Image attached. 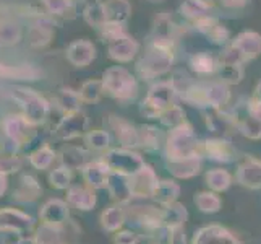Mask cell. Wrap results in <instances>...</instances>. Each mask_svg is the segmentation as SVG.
<instances>
[{
	"mask_svg": "<svg viewBox=\"0 0 261 244\" xmlns=\"http://www.w3.org/2000/svg\"><path fill=\"white\" fill-rule=\"evenodd\" d=\"M99 225L106 233H117L127 225V205L112 202L99 215Z\"/></svg>",
	"mask_w": 261,
	"mask_h": 244,
	"instance_id": "obj_14",
	"label": "cell"
},
{
	"mask_svg": "<svg viewBox=\"0 0 261 244\" xmlns=\"http://www.w3.org/2000/svg\"><path fill=\"white\" fill-rule=\"evenodd\" d=\"M0 228H10L26 234L34 231L36 220L30 213L15 207H0Z\"/></svg>",
	"mask_w": 261,
	"mask_h": 244,
	"instance_id": "obj_9",
	"label": "cell"
},
{
	"mask_svg": "<svg viewBox=\"0 0 261 244\" xmlns=\"http://www.w3.org/2000/svg\"><path fill=\"white\" fill-rule=\"evenodd\" d=\"M190 244H244L236 231L218 223H210L198 228L190 239Z\"/></svg>",
	"mask_w": 261,
	"mask_h": 244,
	"instance_id": "obj_6",
	"label": "cell"
},
{
	"mask_svg": "<svg viewBox=\"0 0 261 244\" xmlns=\"http://www.w3.org/2000/svg\"><path fill=\"white\" fill-rule=\"evenodd\" d=\"M42 2L50 13L56 15L67 12V8L70 7V0H42Z\"/></svg>",
	"mask_w": 261,
	"mask_h": 244,
	"instance_id": "obj_39",
	"label": "cell"
},
{
	"mask_svg": "<svg viewBox=\"0 0 261 244\" xmlns=\"http://www.w3.org/2000/svg\"><path fill=\"white\" fill-rule=\"evenodd\" d=\"M106 191L109 192L112 202L120 205H128L133 202L132 186H130V176H125L120 173H111L109 181H107Z\"/></svg>",
	"mask_w": 261,
	"mask_h": 244,
	"instance_id": "obj_15",
	"label": "cell"
},
{
	"mask_svg": "<svg viewBox=\"0 0 261 244\" xmlns=\"http://www.w3.org/2000/svg\"><path fill=\"white\" fill-rule=\"evenodd\" d=\"M158 181L159 178L156 174V171L148 165H145L133 176H130L133 201H148V198H151Z\"/></svg>",
	"mask_w": 261,
	"mask_h": 244,
	"instance_id": "obj_8",
	"label": "cell"
},
{
	"mask_svg": "<svg viewBox=\"0 0 261 244\" xmlns=\"http://www.w3.org/2000/svg\"><path fill=\"white\" fill-rule=\"evenodd\" d=\"M12 96L15 101L23 107V116L34 125H41L46 122L49 116V103L34 90L15 86L12 88Z\"/></svg>",
	"mask_w": 261,
	"mask_h": 244,
	"instance_id": "obj_3",
	"label": "cell"
},
{
	"mask_svg": "<svg viewBox=\"0 0 261 244\" xmlns=\"http://www.w3.org/2000/svg\"><path fill=\"white\" fill-rule=\"evenodd\" d=\"M141 234L135 228H122L112 234L114 244H140Z\"/></svg>",
	"mask_w": 261,
	"mask_h": 244,
	"instance_id": "obj_35",
	"label": "cell"
},
{
	"mask_svg": "<svg viewBox=\"0 0 261 244\" xmlns=\"http://www.w3.org/2000/svg\"><path fill=\"white\" fill-rule=\"evenodd\" d=\"M195 207L198 209V212H201L204 215H214L219 213L222 210V198L218 192L213 191H200L196 192L193 197Z\"/></svg>",
	"mask_w": 261,
	"mask_h": 244,
	"instance_id": "obj_21",
	"label": "cell"
},
{
	"mask_svg": "<svg viewBox=\"0 0 261 244\" xmlns=\"http://www.w3.org/2000/svg\"><path fill=\"white\" fill-rule=\"evenodd\" d=\"M88 127V117L82 111L67 113L56 127V135L60 140H73L85 135Z\"/></svg>",
	"mask_w": 261,
	"mask_h": 244,
	"instance_id": "obj_11",
	"label": "cell"
},
{
	"mask_svg": "<svg viewBox=\"0 0 261 244\" xmlns=\"http://www.w3.org/2000/svg\"><path fill=\"white\" fill-rule=\"evenodd\" d=\"M203 153L210 160L218 161V163H230L236 158V151L229 145L227 142L213 139L203 143Z\"/></svg>",
	"mask_w": 261,
	"mask_h": 244,
	"instance_id": "obj_20",
	"label": "cell"
},
{
	"mask_svg": "<svg viewBox=\"0 0 261 244\" xmlns=\"http://www.w3.org/2000/svg\"><path fill=\"white\" fill-rule=\"evenodd\" d=\"M180 192H182V187L174 179H159L154 187V192L151 195V201L161 207H164L172 202H177Z\"/></svg>",
	"mask_w": 261,
	"mask_h": 244,
	"instance_id": "obj_18",
	"label": "cell"
},
{
	"mask_svg": "<svg viewBox=\"0 0 261 244\" xmlns=\"http://www.w3.org/2000/svg\"><path fill=\"white\" fill-rule=\"evenodd\" d=\"M67 57L71 64H75L76 67H83L91 62L94 57V48L86 41H78L73 42L67 51Z\"/></svg>",
	"mask_w": 261,
	"mask_h": 244,
	"instance_id": "obj_24",
	"label": "cell"
},
{
	"mask_svg": "<svg viewBox=\"0 0 261 244\" xmlns=\"http://www.w3.org/2000/svg\"><path fill=\"white\" fill-rule=\"evenodd\" d=\"M7 189H8V176L4 174V173H0V198L5 195Z\"/></svg>",
	"mask_w": 261,
	"mask_h": 244,
	"instance_id": "obj_40",
	"label": "cell"
},
{
	"mask_svg": "<svg viewBox=\"0 0 261 244\" xmlns=\"http://www.w3.org/2000/svg\"><path fill=\"white\" fill-rule=\"evenodd\" d=\"M70 209L71 207L64 198H57V197L49 198V201L44 202L39 209V213H38L39 223L52 225V227H64L71 218Z\"/></svg>",
	"mask_w": 261,
	"mask_h": 244,
	"instance_id": "obj_7",
	"label": "cell"
},
{
	"mask_svg": "<svg viewBox=\"0 0 261 244\" xmlns=\"http://www.w3.org/2000/svg\"><path fill=\"white\" fill-rule=\"evenodd\" d=\"M158 244H159V242H158Z\"/></svg>",
	"mask_w": 261,
	"mask_h": 244,
	"instance_id": "obj_42",
	"label": "cell"
},
{
	"mask_svg": "<svg viewBox=\"0 0 261 244\" xmlns=\"http://www.w3.org/2000/svg\"><path fill=\"white\" fill-rule=\"evenodd\" d=\"M204 183H206V186H208L210 191L222 194V192H226L227 189L232 186L233 178H232V174L229 173L227 169L213 168V169H210L208 173L204 174Z\"/></svg>",
	"mask_w": 261,
	"mask_h": 244,
	"instance_id": "obj_23",
	"label": "cell"
},
{
	"mask_svg": "<svg viewBox=\"0 0 261 244\" xmlns=\"http://www.w3.org/2000/svg\"><path fill=\"white\" fill-rule=\"evenodd\" d=\"M138 147L146 150H156L159 148V134L152 127H141L138 130Z\"/></svg>",
	"mask_w": 261,
	"mask_h": 244,
	"instance_id": "obj_33",
	"label": "cell"
},
{
	"mask_svg": "<svg viewBox=\"0 0 261 244\" xmlns=\"http://www.w3.org/2000/svg\"><path fill=\"white\" fill-rule=\"evenodd\" d=\"M60 165L65 166L68 169H80L82 171L85 168V165H88L89 161V153L85 148H80V147H67L60 151Z\"/></svg>",
	"mask_w": 261,
	"mask_h": 244,
	"instance_id": "obj_22",
	"label": "cell"
},
{
	"mask_svg": "<svg viewBox=\"0 0 261 244\" xmlns=\"http://www.w3.org/2000/svg\"><path fill=\"white\" fill-rule=\"evenodd\" d=\"M42 195V186L31 174H23L12 191V198L16 204H33Z\"/></svg>",
	"mask_w": 261,
	"mask_h": 244,
	"instance_id": "obj_13",
	"label": "cell"
},
{
	"mask_svg": "<svg viewBox=\"0 0 261 244\" xmlns=\"http://www.w3.org/2000/svg\"><path fill=\"white\" fill-rule=\"evenodd\" d=\"M111 173H112V171H111L109 165H107L104 160H91L82 169L83 183L86 186H89V187L96 189V191L106 189Z\"/></svg>",
	"mask_w": 261,
	"mask_h": 244,
	"instance_id": "obj_12",
	"label": "cell"
},
{
	"mask_svg": "<svg viewBox=\"0 0 261 244\" xmlns=\"http://www.w3.org/2000/svg\"><path fill=\"white\" fill-rule=\"evenodd\" d=\"M201 155H203V145L198 142L190 125L180 124L178 127H174L170 130L166 143L167 160H182V158H192Z\"/></svg>",
	"mask_w": 261,
	"mask_h": 244,
	"instance_id": "obj_2",
	"label": "cell"
},
{
	"mask_svg": "<svg viewBox=\"0 0 261 244\" xmlns=\"http://www.w3.org/2000/svg\"><path fill=\"white\" fill-rule=\"evenodd\" d=\"M21 39V28L16 23L7 21L0 25V46H13Z\"/></svg>",
	"mask_w": 261,
	"mask_h": 244,
	"instance_id": "obj_30",
	"label": "cell"
},
{
	"mask_svg": "<svg viewBox=\"0 0 261 244\" xmlns=\"http://www.w3.org/2000/svg\"><path fill=\"white\" fill-rule=\"evenodd\" d=\"M112 130L115 134V139L122 143V147L125 148H132V147H138V130L132 127L128 122L125 121H112Z\"/></svg>",
	"mask_w": 261,
	"mask_h": 244,
	"instance_id": "obj_25",
	"label": "cell"
},
{
	"mask_svg": "<svg viewBox=\"0 0 261 244\" xmlns=\"http://www.w3.org/2000/svg\"><path fill=\"white\" fill-rule=\"evenodd\" d=\"M127 223H130L140 234H146L149 238H156L159 234L166 233L163 223V210L158 204H146L145 201L128 204Z\"/></svg>",
	"mask_w": 261,
	"mask_h": 244,
	"instance_id": "obj_1",
	"label": "cell"
},
{
	"mask_svg": "<svg viewBox=\"0 0 261 244\" xmlns=\"http://www.w3.org/2000/svg\"><path fill=\"white\" fill-rule=\"evenodd\" d=\"M85 16H86V20L89 23H93V25H97V23H101L104 18H106V10L102 7H99V5H94V7H88L86 8V12H85Z\"/></svg>",
	"mask_w": 261,
	"mask_h": 244,
	"instance_id": "obj_38",
	"label": "cell"
},
{
	"mask_svg": "<svg viewBox=\"0 0 261 244\" xmlns=\"http://www.w3.org/2000/svg\"><path fill=\"white\" fill-rule=\"evenodd\" d=\"M0 125H2L5 137L18 148L30 145L36 137V127H38V125L31 124L23 114L7 116Z\"/></svg>",
	"mask_w": 261,
	"mask_h": 244,
	"instance_id": "obj_4",
	"label": "cell"
},
{
	"mask_svg": "<svg viewBox=\"0 0 261 244\" xmlns=\"http://www.w3.org/2000/svg\"><path fill=\"white\" fill-rule=\"evenodd\" d=\"M23 161L16 153H10V155H0V173L7 176L15 174L21 169Z\"/></svg>",
	"mask_w": 261,
	"mask_h": 244,
	"instance_id": "obj_34",
	"label": "cell"
},
{
	"mask_svg": "<svg viewBox=\"0 0 261 244\" xmlns=\"http://www.w3.org/2000/svg\"><path fill=\"white\" fill-rule=\"evenodd\" d=\"M97 191L83 184H71L67 189V204L78 212H91L97 205Z\"/></svg>",
	"mask_w": 261,
	"mask_h": 244,
	"instance_id": "obj_10",
	"label": "cell"
},
{
	"mask_svg": "<svg viewBox=\"0 0 261 244\" xmlns=\"http://www.w3.org/2000/svg\"><path fill=\"white\" fill-rule=\"evenodd\" d=\"M50 36H52V30L47 28V26H44L42 23H38L31 26V30L28 33V41L31 46L41 48V46H46L50 41Z\"/></svg>",
	"mask_w": 261,
	"mask_h": 244,
	"instance_id": "obj_31",
	"label": "cell"
},
{
	"mask_svg": "<svg viewBox=\"0 0 261 244\" xmlns=\"http://www.w3.org/2000/svg\"><path fill=\"white\" fill-rule=\"evenodd\" d=\"M16 244H38V242H36V239L33 238V234H31V236H23Z\"/></svg>",
	"mask_w": 261,
	"mask_h": 244,
	"instance_id": "obj_41",
	"label": "cell"
},
{
	"mask_svg": "<svg viewBox=\"0 0 261 244\" xmlns=\"http://www.w3.org/2000/svg\"><path fill=\"white\" fill-rule=\"evenodd\" d=\"M85 143L89 150L104 151L111 145V135L106 130H89L85 134Z\"/></svg>",
	"mask_w": 261,
	"mask_h": 244,
	"instance_id": "obj_29",
	"label": "cell"
},
{
	"mask_svg": "<svg viewBox=\"0 0 261 244\" xmlns=\"http://www.w3.org/2000/svg\"><path fill=\"white\" fill-rule=\"evenodd\" d=\"M78 95H80V98H82V101L93 103L99 98V95H101V85H99L97 81H88V83L83 85L82 92H80Z\"/></svg>",
	"mask_w": 261,
	"mask_h": 244,
	"instance_id": "obj_36",
	"label": "cell"
},
{
	"mask_svg": "<svg viewBox=\"0 0 261 244\" xmlns=\"http://www.w3.org/2000/svg\"><path fill=\"white\" fill-rule=\"evenodd\" d=\"M102 160L109 165L111 171L125 174V176H133L137 171H140L145 166V160H143L137 151H133L132 148H125V147L107 150Z\"/></svg>",
	"mask_w": 261,
	"mask_h": 244,
	"instance_id": "obj_5",
	"label": "cell"
},
{
	"mask_svg": "<svg viewBox=\"0 0 261 244\" xmlns=\"http://www.w3.org/2000/svg\"><path fill=\"white\" fill-rule=\"evenodd\" d=\"M236 181L251 191H259L261 189V161L255 158L245 160L239 166L236 173Z\"/></svg>",
	"mask_w": 261,
	"mask_h": 244,
	"instance_id": "obj_16",
	"label": "cell"
},
{
	"mask_svg": "<svg viewBox=\"0 0 261 244\" xmlns=\"http://www.w3.org/2000/svg\"><path fill=\"white\" fill-rule=\"evenodd\" d=\"M80 101H82L80 95H76L75 92H71V90H62V92L59 93V96H57V104L65 114L76 111Z\"/></svg>",
	"mask_w": 261,
	"mask_h": 244,
	"instance_id": "obj_32",
	"label": "cell"
},
{
	"mask_svg": "<svg viewBox=\"0 0 261 244\" xmlns=\"http://www.w3.org/2000/svg\"><path fill=\"white\" fill-rule=\"evenodd\" d=\"M163 210V223L166 231L185 228V223L188 221V210L182 202H172L169 205L161 207Z\"/></svg>",
	"mask_w": 261,
	"mask_h": 244,
	"instance_id": "obj_19",
	"label": "cell"
},
{
	"mask_svg": "<svg viewBox=\"0 0 261 244\" xmlns=\"http://www.w3.org/2000/svg\"><path fill=\"white\" fill-rule=\"evenodd\" d=\"M56 160H57V153H56V150L50 148L49 145H41L39 148L33 150L30 153V157H28L30 165L34 169H38V171L49 169L54 165V161H56Z\"/></svg>",
	"mask_w": 261,
	"mask_h": 244,
	"instance_id": "obj_26",
	"label": "cell"
},
{
	"mask_svg": "<svg viewBox=\"0 0 261 244\" xmlns=\"http://www.w3.org/2000/svg\"><path fill=\"white\" fill-rule=\"evenodd\" d=\"M167 169L175 179H190L200 174L201 157L182 158V160H167Z\"/></svg>",
	"mask_w": 261,
	"mask_h": 244,
	"instance_id": "obj_17",
	"label": "cell"
},
{
	"mask_svg": "<svg viewBox=\"0 0 261 244\" xmlns=\"http://www.w3.org/2000/svg\"><path fill=\"white\" fill-rule=\"evenodd\" d=\"M166 244H190V241L187 238L185 228L166 231Z\"/></svg>",
	"mask_w": 261,
	"mask_h": 244,
	"instance_id": "obj_37",
	"label": "cell"
},
{
	"mask_svg": "<svg viewBox=\"0 0 261 244\" xmlns=\"http://www.w3.org/2000/svg\"><path fill=\"white\" fill-rule=\"evenodd\" d=\"M47 181H49L50 187L57 189V191H67V189L71 186V181H73V171L60 165L50 171L47 176Z\"/></svg>",
	"mask_w": 261,
	"mask_h": 244,
	"instance_id": "obj_28",
	"label": "cell"
},
{
	"mask_svg": "<svg viewBox=\"0 0 261 244\" xmlns=\"http://www.w3.org/2000/svg\"><path fill=\"white\" fill-rule=\"evenodd\" d=\"M38 72L30 65L0 64V80H34Z\"/></svg>",
	"mask_w": 261,
	"mask_h": 244,
	"instance_id": "obj_27",
	"label": "cell"
}]
</instances>
